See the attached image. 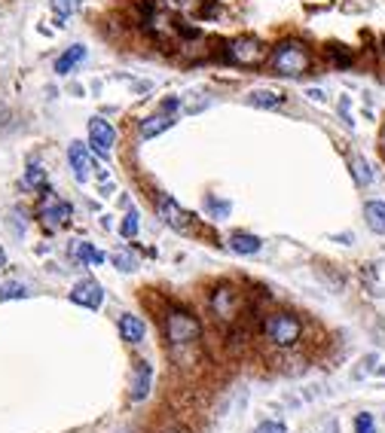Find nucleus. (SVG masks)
Segmentation results:
<instances>
[{"label":"nucleus","mask_w":385,"mask_h":433,"mask_svg":"<svg viewBox=\"0 0 385 433\" xmlns=\"http://www.w3.org/2000/svg\"><path fill=\"white\" fill-rule=\"evenodd\" d=\"M163 336H165L172 360L178 366H190L192 357H196L199 339H202V323H199V318L190 308L168 305L163 314Z\"/></svg>","instance_id":"obj_1"},{"label":"nucleus","mask_w":385,"mask_h":433,"mask_svg":"<svg viewBox=\"0 0 385 433\" xmlns=\"http://www.w3.org/2000/svg\"><path fill=\"white\" fill-rule=\"evenodd\" d=\"M315 65L312 49L303 40H281L269 52V67L279 76H306Z\"/></svg>","instance_id":"obj_2"},{"label":"nucleus","mask_w":385,"mask_h":433,"mask_svg":"<svg viewBox=\"0 0 385 433\" xmlns=\"http://www.w3.org/2000/svg\"><path fill=\"white\" fill-rule=\"evenodd\" d=\"M263 336L269 339V345L275 348H294L303 336V321L297 318L294 312H272L263 321Z\"/></svg>","instance_id":"obj_3"},{"label":"nucleus","mask_w":385,"mask_h":433,"mask_svg":"<svg viewBox=\"0 0 385 433\" xmlns=\"http://www.w3.org/2000/svg\"><path fill=\"white\" fill-rule=\"evenodd\" d=\"M223 58L236 67H263L269 61V52H266V43L260 37H236L233 43L223 46Z\"/></svg>","instance_id":"obj_4"},{"label":"nucleus","mask_w":385,"mask_h":433,"mask_svg":"<svg viewBox=\"0 0 385 433\" xmlns=\"http://www.w3.org/2000/svg\"><path fill=\"white\" fill-rule=\"evenodd\" d=\"M242 308H245V293L233 287V284H218V287L211 290V312L218 321L229 323V321L242 318Z\"/></svg>","instance_id":"obj_5"},{"label":"nucleus","mask_w":385,"mask_h":433,"mask_svg":"<svg viewBox=\"0 0 385 433\" xmlns=\"http://www.w3.org/2000/svg\"><path fill=\"white\" fill-rule=\"evenodd\" d=\"M71 216H74V207L67 205L65 198L46 192L43 202H40V223L46 229H61L65 223H71Z\"/></svg>","instance_id":"obj_6"},{"label":"nucleus","mask_w":385,"mask_h":433,"mask_svg":"<svg viewBox=\"0 0 385 433\" xmlns=\"http://www.w3.org/2000/svg\"><path fill=\"white\" fill-rule=\"evenodd\" d=\"M113 141H117V131H113L110 122H104L101 116H92L89 119V146L98 153V156H110Z\"/></svg>","instance_id":"obj_7"},{"label":"nucleus","mask_w":385,"mask_h":433,"mask_svg":"<svg viewBox=\"0 0 385 433\" xmlns=\"http://www.w3.org/2000/svg\"><path fill=\"white\" fill-rule=\"evenodd\" d=\"M71 303L95 312V308H101V303H104V287L95 281V278H86V281H80L71 290Z\"/></svg>","instance_id":"obj_8"},{"label":"nucleus","mask_w":385,"mask_h":433,"mask_svg":"<svg viewBox=\"0 0 385 433\" xmlns=\"http://www.w3.org/2000/svg\"><path fill=\"white\" fill-rule=\"evenodd\" d=\"M156 207H159V216H163V220H165L172 229H178V232H187V229H190V214L183 211V207L174 202V198L156 196Z\"/></svg>","instance_id":"obj_9"},{"label":"nucleus","mask_w":385,"mask_h":433,"mask_svg":"<svg viewBox=\"0 0 385 433\" xmlns=\"http://www.w3.org/2000/svg\"><path fill=\"white\" fill-rule=\"evenodd\" d=\"M67 162H71L76 180L86 183V180H89V168H92V162H89V146L83 144V141H74L71 150H67Z\"/></svg>","instance_id":"obj_10"},{"label":"nucleus","mask_w":385,"mask_h":433,"mask_svg":"<svg viewBox=\"0 0 385 433\" xmlns=\"http://www.w3.org/2000/svg\"><path fill=\"white\" fill-rule=\"evenodd\" d=\"M150 378H153L150 363L147 360H138L135 363V375H132V391H129V397H132L135 403H141V400L150 393Z\"/></svg>","instance_id":"obj_11"},{"label":"nucleus","mask_w":385,"mask_h":433,"mask_svg":"<svg viewBox=\"0 0 385 433\" xmlns=\"http://www.w3.org/2000/svg\"><path fill=\"white\" fill-rule=\"evenodd\" d=\"M120 336L126 339L129 345L144 342V336H147V323H144V318H138V314H122L120 318Z\"/></svg>","instance_id":"obj_12"},{"label":"nucleus","mask_w":385,"mask_h":433,"mask_svg":"<svg viewBox=\"0 0 385 433\" xmlns=\"http://www.w3.org/2000/svg\"><path fill=\"white\" fill-rule=\"evenodd\" d=\"M174 126V116L172 113H153L147 116V119L138 126V135L141 137H156V135H163V131H168Z\"/></svg>","instance_id":"obj_13"},{"label":"nucleus","mask_w":385,"mask_h":433,"mask_svg":"<svg viewBox=\"0 0 385 433\" xmlns=\"http://www.w3.org/2000/svg\"><path fill=\"white\" fill-rule=\"evenodd\" d=\"M83 58H86V46L74 43L71 49H65V52H61V56L56 58V74H61V76H65V74H71L74 67L83 61Z\"/></svg>","instance_id":"obj_14"},{"label":"nucleus","mask_w":385,"mask_h":433,"mask_svg":"<svg viewBox=\"0 0 385 433\" xmlns=\"http://www.w3.org/2000/svg\"><path fill=\"white\" fill-rule=\"evenodd\" d=\"M263 241H260L257 235H251V232H236L233 238H229V251L242 253V257H251V253H257Z\"/></svg>","instance_id":"obj_15"},{"label":"nucleus","mask_w":385,"mask_h":433,"mask_svg":"<svg viewBox=\"0 0 385 433\" xmlns=\"http://www.w3.org/2000/svg\"><path fill=\"white\" fill-rule=\"evenodd\" d=\"M364 220L376 235H385V202H367L364 205Z\"/></svg>","instance_id":"obj_16"},{"label":"nucleus","mask_w":385,"mask_h":433,"mask_svg":"<svg viewBox=\"0 0 385 433\" xmlns=\"http://www.w3.org/2000/svg\"><path fill=\"white\" fill-rule=\"evenodd\" d=\"M248 104H254V107H281L284 95L279 89H254L248 95Z\"/></svg>","instance_id":"obj_17"},{"label":"nucleus","mask_w":385,"mask_h":433,"mask_svg":"<svg viewBox=\"0 0 385 433\" xmlns=\"http://www.w3.org/2000/svg\"><path fill=\"white\" fill-rule=\"evenodd\" d=\"M76 260H80L83 266H101V262H104V253L98 251V247L80 241V244H76Z\"/></svg>","instance_id":"obj_18"},{"label":"nucleus","mask_w":385,"mask_h":433,"mask_svg":"<svg viewBox=\"0 0 385 433\" xmlns=\"http://www.w3.org/2000/svg\"><path fill=\"white\" fill-rule=\"evenodd\" d=\"M352 177H355L358 187H370V183H373V171H370V165H367V159H361V156L352 159Z\"/></svg>","instance_id":"obj_19"},{"label":"nucleus","mask_w":385,"mask_h":433,"mask_svg":"<svg viewBox=\"0 0 385 433\" xmlns=\"http://www.w3.org/2000/svg\"><path fill=\"white\" fill-rule=\"evenodd\" d=\"M49 6H52V12H56L58 19H71V15L80 12L83 0H49Z\"/></svg>","instance_id":"obj_20"},{"label":"nucleus","mask_w":385,"mask_h":433,"mask_svg":"<svg viewBox=\"0 0 385 433\" xmlns=\"http://www.w3.org/2000/svg\"><path fill=\"white\" fill-rule=\"evenodd\" d=\"M28 296V287L22 281H3L0 284V303H6V299H25Z\"/></svg>","instance_id":"obj_21"},{"label":"nucleus","mask_w":385,"mask_h":433,"mask_svg":"<svg viewBox=\"0 0 385 433\" xmlns=\"http://www.w3.org/2000/svg\"><path fill=\"white\" fill-rule=\"evenodd\" d=\"M25 183L31 189H46V168H40L37 162H31L25 171Z\"/></svg>","instance_id":"obj_22"},{"label":"nucleus","mask_w":385,"mask_h":433,"mask_svg":"<svg viewBox=\"0 0 385 433\" xmlns=\"http://www.w3.org/2000/svg\"><path fill=\"white\" fill-rule=\"evenodd\" d=\"M355 433H376V421L370 412H358L355 415Z\"/></svg>","instance_id":"obj_23"},{"label":"nucleus","mask_w":385,"mask_h":433,"mask_svg":"<svg viewBox=\"0 0 385 433\" xmlns=\"http://www.w3.org/2000/svg\"><path fill=\"white\" fill-rule=\"evenodd\" d=\"M135 232H138V211H129L126 220H122V226H120V235L122 238H135Z\"/></svg>","instance_id":"obj_24"},{"label":"nucleus","mask_w":385,"mask_h":433,"mask_svg":"<svg viewBox=\"0 0 385 433\" xmlns=\"http://www.w3.org/2000/svg\"><path fill=\"white\" fill-rule=\"evenodd\" d=\"M205 207H208V211H211L214 216H218V220H223V216L229 214V205H227V202H218V198H208Z\"/></svg>","instance_id":"obj_25"},{"label":"nucleus","mask_w":385,"mask_h":433,"mask_svg":"<svg viewBox=\"0 0 385 433\" xmlns=\"http://www.w3.org/2000/svg\"><path fill=\"white\" fill-rule=\"evenodd\" d=\"M327 56L330 58H334L336 61V65H352V56H349V52H345V49H336V46H327Z\"/></svg>","instance_id":"obj_26"},{"label":"nucleus","mask_w":385,"mask_h":433,"mask_svg":"<svg viewBox=\"0 0 385 433\" xmlns=\"http://www.w3.org/2000/svg\"><path fill=\"white\" fill-rule=\"evenodd\" d=\"M254 433H288V427H284L281 421H263V424H257Z\"/></svg>","instance_id":"obj_27"},{"label":"nucleus","mask_w":385,"mask_h":433,"mask_svg":"<svg viewBox=\"0 0 385 433\" xmlns=\"http://www.w3.org/2000/svg\"><path fill=\"white\" fill-rule=\"evenodd\" d=\"M113 262H117V266L122 269V272H135V260L132 257H129V253H113Z\"/></svg>","instance_id":"obj_28"},{"label":"nucleus","mask_w":385,"mask_h":433,"mask_svg":"<svg viewBox=\"0 0 385 433\" xmlns=\"http://www.w3.org/2000/svg\"><path fill=\"white\" fill-rule=\"evenodd\" d=\"M10 223H13V229L19 232V235L25 232V220H22V214H19V211H13V214H10Z\"/></svg>","instance_id":"obj_29"},{"label":"nucleus","mask_w":385,"mask_h":433,"mask_svg":"<svg viewBox=\"0 0 385 433\" xmlns=\"http://www.w3.org/2000/svg\"><path fill=\"white\" fill-rule=\"evenodd\" d=\"M172 110H178V98H165L163 101V113H172Z\"/></svg>","instance_id":"obj_30"},{"label":"nucleus","mask_w":385,"mask_h":433,"mask_svg":"<svg viewBox=\"0 0 385 433\" xmlns=\"http://www.w3.org/2000/svg\"><path fill=\"white\" fill-rule=\"evenodd\" d=\"M6 122H10V107L0 101V126H6Z\"/></svg>","instance_id":"obj_31"},{"label":"nucleus","mask_w":385,"mask_h":433,"mask_svg":"<svg viewBox=\"0 0 385 433\" xmlns=\"http://www.w3.org/2000/svg\"><path fill=\"white\" fill-rule=\"evenodd\" d=\"M309 98H315V101H325V92H318V89H312V92H309Z\"/></svg>","instance_id":"obj_32"},{"label":"nucleus","mask_w":385,"mask_h":433,"mask_svg":"<svg viewBox=\"0 0 385 433\" xmlns=\"http://www.w3.org/2000/svg\"><path fill=\"white\" fill-rule=\"evenodd\" d=\"M163 433H192L190 427H168V430H163Z\"/></svg>","instance_id":"obj_33"},{"label":"nucleus","mask_w":385,"mask_h":433,"mask_svg":"<svg viewBox=\"0 0 385 433\" xmlns=\"http://www.w3.org/2000/svg\"><path fill=\"white\" fill-rule=\"evenodd\" d=\"M0 269H6V251L0 247Z\"/></svg>","instance_id":"obj_34"},{"label":"nucleus","mask_w":385,"mask_h":433,"mask_svg":"<svg viewBox=\"0 0 385 433\" xmlns=\"http://www.w3.org/2000/svg\"><path fill=\"white\" fill-rule=\"evenodd\" d=\"M382 146H385V128H382Z\"/></svg>","instance_id":"obj_35"}]
</instances>
